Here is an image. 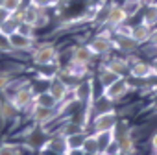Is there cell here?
<instances>
[{"label":"cell","instance_id":"30bf717a","mask_svg":"<svg viewBox=\"0 0 157 155\" xmlns=\"http://www.w3.org/2000/svg\"><path fill=\"white\" fill-rule=\"evenodd\" d=\"M43 149L46 151H54V153H67V138L63 135H56V137H50L44 144H43Z\"/></svg>","mask_w":157,"mask_h":155},{"label":"cell","instance_id":"836d02e7","mask_svg":"<svg viewBox=\"0 0 157 155\" xmlns=\"http://www.w3.org/2000/svg\"><path fill=\"white\" fill-rule=\"evenodd\" d=\"M150 41H151V44H155V46H157V30H155V32H151Z\"/></svg>","mask_w":157,"mask_h":155},{"label":"cell","instance_id":"5b68a950","mask_svg":"<svg viewBox=\"0 0 157 155\" xmlns=\"http://www.w3.org/2000/svg\"><path fill=\"white\" fill-rule=\"evenodd\" d=\"M59 115V109L57 107H37V105H32V118L37 126H46L50 124L52 120H56Z\"/></svg>","mask_w":157,"mask_h":155},{"label":"cell","instance_id":"ac0fdd59","mask_svg":"<svg viewBox=\"0 0 157 155\" xmlns=\"http://www.w3.org/2000/svg\"><path fill=\"white\" fill-rule=\"evenodd\" d=\"M21 6H22V0H0V8H2L4 11H8L10 15L19 13Z\"/></svg>","mask_w":157,"mask_h":155},{"label":"cell","instance_id":"8fae6325","mask_svg":"<svg viewBox=\"0 0 157 155\" xmlns=\"http://www.w3.org/2000/svg\"><path fill=\"white\" fill-rule=\"evenodd\" d=\"M126 19H128L126 9H124V8H120V6H113V8H109V11H107L105 22H107V24H111V26H118V24H122Z\"/></svg>","mask_w":157,"mask_h":155},{"label":"cell","instance_id":"e0dca14e","mask_svg":"<svg viewBox=\"0 0 157 155\" xmlns=\"http://www.w3.org/2000/svg\"><path fill=\"white\" fill-rule=\"evenodd\" d=\"M33 105H37V107H56L57 102H56V98H54L48 91H44V93L35 94V98H33Z\"/></svg>","mask_w":157,"mask_h":155},{"label":"cell","instance_id":"ba28073f","mask_svg":"<svg viewBox=\"0 0 157 155\" xmlns=\"http://www.w3.org/2000/svg\"><path fill=\"white\" fill-rule=\"evenodd\" d=\"M128 91H129V83L120 78V80H117L113 85H109V87L105 89V98H107V100H118V98H122Z\"/></svg>","mask_w":157,"mask_h":155},{"label":"cell","instance_id":"4fadbf2b","mask_svg":"<svg viewBox=\"0 0 157 155\" xmlns=\"http://www.w3.org/2000/svg\"><path fill=\"white\" fill-rule=\"evenodd\" d=\"M150 35H151V30H150V26L148 24H139V26H135L133 30H129V37L139 44V43H144V41H150Z\"/></svg>","mask_w":157,"mask_h":155},{"label":"cell","instance_id":"f1b7e54d","mask_svg":"<svg viewBox=\"0 0 157 155\" xmlns=\"http://www.w3.org/2000/svg\"><path fill=\"white\" fill-rule=\"evenodd\" d=\"M91 96V83H83L76 89V100H85Z\"/></svg>","mask_w":157,"mask_h":155},{"label":"cell","instance_id":"44dd1931","mask_svg":"<svg viewBox=\"0 0 157 155\" xmlns=\"http://www.w3.org/2000/svg\"><path fill=\"white\" fill-rule=\"evenodd\" d=\"M67 138V148L68 149H76V148H83V142H85V137L82 133H76V135H68L65 137Z\"/></svg>","mask_w":157,"mask_h":155},{"label":"cell","instance_id":"d590c367","mask_svg":"<svg viewBox=\"0 0 157 155\" xmlns=\"http://www.w3.org/2000/svg\"><path fill=\"white\" fill-rule=\"evenodd\" d=\"M151 68H153V74H155V76H157V61H155V63H153V65H151Z\"/></svg>","mask_w":157,"mask_h":155},{"label":"cell","instance_id":"484cf974","mask_svg":"<svg viewBox=\"0 0 157 155\" xmlns=\"http://www.w3.org/2000/svg\"><path fill=\"white\" fill-rule=\"evenodd\" d=\"M144 24H148V26L157 24V4L148 6V9L144 13Z\"/></svg>","mask_w":157,"mask_h":155},{"label":"cell","instance_id":"83f0119b","mask_svg":"<svg viewBox=\"0 0 157 155\" xmlns=\"http://www.w3.org/2000/svg\"><path fill=\"white\" fill-rule=\"evenodd\" d=\"M61 2V0H30V4L33 8H39V9H46V8H54Z\"/></svg>","mask_w":157,"mask_h":155},{"label":"cell","instance_id":"d4e9b609","mask_svg":"<svg viewBox=\"0 0 157 155\" xmlns=\"http://www.w3.org/2000/svg\"><path fill=\"white\" fill-rule=\"evenodd\" d=\"M0 155H22V148H21L19 144L4 142L2 148H0Z\"/></svg>","mask_w":157,"mask_h":155},{"label":"cell","instance_id":"2e32d148","mask_svg":"<svg viewBox=\"0 0 157 155\" xmlns=\"http://www.w3.org/2000/svg\"><path fill=\"white\" fill-rule=\"evenodd\" d=\"M15 115H17V109L13 107V104L8 98L0 102V120H2V122H10V120H13Z\"/></svg>","mask_w":157,"mask_h":155},{"label":"cell","instance_id":"3957f363","mask_svg":"<svg viewBox=\"0 0 157 155\" xmlns=\"http://www.w3.org/2000/svg\"><path fill=\"white\" fill-rule=\"evenodd\" d=\"M56 57H57V52H56V46L52 43H41L32 50V61L37 66L52 65Z\"/></svg>","mask_w":157,"mask_h":155},{"label":"cell","instance_id":"8992f818","mask_svg":"<svg viewBox=\"0 0 157 155\" xmlns=\"http://www.w3.org/2000/svg\"><path fill=\"white\" fill-rule=\"evenodd\" d=\"M94 127L98 133H105V131H113L117 127V115L115 111H105L100 116H96L94 120Z\"/></svg>","mask_w":157,"mask_h":155},{"label":"cell","instance_id":"4dcf8cb0","mask_svg":"<svg viewBox=\"0 0 157 155\" xmlns=\"http://www.w3.org/2000/svg\"><path fill=\"white\" fill-rule=\"evenodd\" d=\"M0 50H2V52H11L10 41H8V37H4V35H0Z\"/></svg>","mask_w":157,"mask_h":155},{"label":"cell","instance_id":"7a4b0ae2","mask_svg":"<svg viewBox=\"0 0 157 155\" xmlns=\"http://www.w3.org/2000/svg\"><path fill=\"white\" fill-rule=\"evenodd\" d=\"M17 15H19L21 22H24V24L32 26L33 30L43 28V26L48 22V17L44 15V11H43V9H39V8H33L32 4H28V6H26L22 11H19Z\"/></svg>","mask_w":157,"mask_h":155},{"label":"cell","instance_id":"d6a6232c","mask_svg":"<svg viewBox=\"0 0 157 155\" xmlns=\"http://www.w3.org/2000/svg\"><path fill=\"white\" fill-rule=\"evenodd\" d=\"M8 17H10V13H8V11H4L2 8H0V24H2V22L8 19Z\"/></svg>","mask_w":157,"mask_h":155},{"label":"cell","instance_id":"52a82bcc","mask_svg":"<svg viewBox=\"0 0 157 155\" xmlns=\"http://www.w3.org/2000/svg\"><path fill=\"white\" fill-rule=\"evenodd\" d=\"M48 93L56 98L57 104H61L67 98V94H68V87H67V83L61 80L59 76H54L50 80V83H48Z\"/></svg>","mask_w":157,"mask_h":155},{"label":"cell","instance_id":"6da1fadb","mask_svg":"<svg viewBox=\"0 0 157 155\" xmlns=\"http://www.w3.org/2000/svg\"><path fill=\"white\" fill-rule=\"evenodd\" d=\"M33 98H35L33 89H32L28 83L19 85V87L8 96V100L13 104V107H15L17 111H26L28 107H32V105H33Z\"/></svg>","mask_w":157,"mask_h":155},{"label":"cell","instance_id":"7c38bea8","mask_svg":"<svg viewBox=\"0 0 157 155\" xmlns=\"http://www.w3.org/2000/svg\"><path fill=\"white\" fill-rule=\"evenodd\" d=\"M19 26H21V19H19V15H17V13H15V15H10L2 24H0V35L10 37L11 33H17Z\"/></svg>","mask_w":157,"mask_h":155},{"label":"cell","instance_id":"ffe728a7","mask_svg":"<svg viewBox=\"0 0 157 155\" xmlns=\"http://www.w3.org/2000/svg\"><path fill=\"white\" fill-rule=\"evenodd\" d=\"M100 80H102V85H104V89H107L109 85H113L117 80H120V76L118 74H115L113 70H109V68H104L102 70V76H100Z\"/></svg>","mask_w":157,"mask_h":155},{"label":"cell","instance_id":"e575fe53","mask_svg":"<svg viewBox=\"0 0 157 155\" xmlns=\"http://www.w3.org/2000/svg\"><path fill=\"white\" fill-rule=\"evenodd\" d=\"M151 146L155 148V151H157V133L153 135V138H151Z\"/></svg>","mask_w":157,"mask_h":155},{"label":"cell","instance_id":"8d00e7d4","mask_svg":"<svg viewBox=\"0 0 157 155\" xmlns=\"http://www.w3.org/2000/svg\"><path fill=\"white\" fill-rule=\"evenodd\" d=\"M2 144H4V138H2V137H0V148H2Z\"/></svg>","mask_w":157,"mask_h":155},{"label":"cell","instance_id":"cb8c5ba5","mask_svg":"<svg viewBox=\"0 0 157 155\" xmlns=\"http://www.w3.org/2000/svg\"><path fill=\"white\" fill-rule=\"evenodd\" d=\"M117 44L122 48V50H133L135 46H137V43L129 37V33H122V35H118V39H117Z\"/></svg>","mask_w":157,"mask_h":155},{"label":"cell","instance_id":"4316f807","mask_svg":"<svg viewBox=\"0 0 157 155\" xmlns=\"http://www.w3.org/2000/svg\"><path fill=\"white\" fill-rule=\"evenodd\" d=\"M83 151L85 153H98V140H96V137H85Z\"/></svg>","mask_w":157,"mask_h":155},{"label":"cell","instance_id":"f546056e","mask_svg":"<svg viewBox=\"0 0 157 155\" xmlns=\"http://www.w3.org/2000/svg\"><path fill=\"white\" fill-rule=\"evenodd\" d=\"M120 149H122V153H129V151L133 149V142H131L129 137L120 138Z\"/></svg>","mask_w":157,"mask_h":155},{"label":"cell","instance_id":"9a60e30c","mask_svg":"<svg viewBox=\"0 0 157 155\" xmlns=\"http://www.w3.org/2000/svg\"><path fill=\"white\" fill-rule=\"evenodd\" d=\"M129 74L133 76V78H148V76H151L153 74V68H151V65H148V63H142V61H137L131 68H129Z\"/></svg>","mask_w":157,"mask_h":155},{"label":"cell","instance_id":"74e56055","mask_svg":"<svg viewBox=\"0 0 157 155\" xmlns=\"http://www.w3.org/2000/svg\"><path fill=\"white\" fill-rule=\"evenodd\" d=\"M155 155H157V151H155Z\"/></svg>","mask_w":157,"mask_h":155},{"label":"cell","instance_id":"d6986e66","mask_svg":"<svg viewBox=\"0 0 157 155\" xmlns=\"http://www.w3.org/2000/svg\"><path fill=\"white\" fill-rule=\"evenodd\" d=\"M105 68L113 70V72L118 74V76H122V74H126V72L129 70L128 65H126V61H122V59H113V61H109V63L105 65Z\"/></svg>","mask_w":157,"mask_h":155},{"label":"cell","instance_id":"277c9868","mask_svg":"<svg viewBox=\"0 0 157 155\" xmlns=\"http://www.w3.org/2000/svg\"><path fill=\"white\" fill-rule=\"evenodd\" d=\"M10 41V46H11V52H32L35 48V37H28V35H22V33H11L8 37Z\"/></svg>","mask_w":157,"mask_h":155},{"label":"cell","instance_id":"9c48e42d","mask_svg":"<svg viewBox=\"0 0 157 155\" xmlns=\"http://www.w3.org/2000/svg\"><path fill=\"white\" fill-rule=\"evenodd\" d=\"M93 50L89 46H78L72 52V66H83L93 59Z\"/></svg>","mask_w":157,"mask_h":155},{"label":"cell","instance_id":"5bb4252c","mask_svg":"<svg viewBox=\"0 0 157 155\" xmlns=\"http://www.w3.org/2000/svg\"><path fill=\"white\" fill-rule=\"evenodd\" d=\"M87 46L93 50V54H107L113 44H111V41H109L107 37H102V35H100V37H94Z\"/></svg>","mask_w":157,"mask_h":155},{"label":"cell","instance_id":"603a6c76","mask_svg":"<svg viewBox=\"0 0 157 155\" xmlns=\"http://www.w3.org/2000/svg\"><path fill=\"white\" fill-rule=\"evenodd\" d=\"M11 83H13V74L10 70H0V93L8 91Z\"/></svg>","mask_w":157,"mask_h":155},{"label":"cell","instance_id":"7402d4cb","mask_svg":"<svg viewBox=\"0 0 157 155\" xmlns=\"http://www.w3.org/2000/svg\"><path fill=\"white\" fill-rule=\"evenodd\" d=\"M96 140H98V151H105V149H107V146L113 142V131L100 133V135L96 137Z\"/></svg>","mask_w":157,"mask_h":155},{"label":"cell","instance_id":"1f68e13d","mask_svg":"<svg viewBox=\"0 0 157 155\" xmlns=\"http://www.w3.org/2000/svg\"><path fill=\"white\" fill-rule=\"evenodd\" d=\"M65 155H85V151H83V148H76V149H67Z\"/></svg>","mask_w":157,"mask_h":155}]
</instances>
